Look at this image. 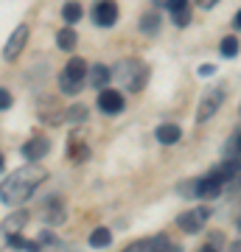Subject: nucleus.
<instances>
[{
  "label": "nucleus",
  "mask_w": 241,
  "mask_h": 252,
  "mask_svg": "<svg viewBox=\"0 0 241 252\" xmlns=\"http://www.w3.org/2000/svg\"><path fill=\"white\" fill-rule=\"evenodd\" d=\"M199 73H202V76H213L216 67H213V64H202V67H199Z\"/></svg>",
  "instance_id": "c756f323"
},
{
  "label": "nucleus",
  "mask_w": 241,
  "mask_h": 252,
  "mask_svg": "<svg viewBox=\"0 0 241 252\" xmlns=\"http://www.w3.org/2000/svg\"><path fill=\"white\" fill-rule=\"evenodd\" d=\"M166 9H169V14H177V11L188 9V0H169V3H166Z\"/></svg>",
  "instance_id": "bb28decb"
},
{
  "label": "nucleus",
  "mask_w": 241,
  "mask_h": 252,
  "mask_svg": "<svg viewBox=\"0 0 241 252\" xmlns=\"http://www.w3.org/2000/svg\"><path fill=\"white\" fill-rule=\"evenodd\" d=\"M222 188H224V182H219L213 174H207V177H202V180H199L197 196H202V199H216L219 193H222Z\"/></svg>",
  "instance_id": "ddd939ff"
},
{
  "label": "nucleus",
  "mask_w": 241,
  "mask_h": 252,
  "mask_svg": "<svg viewBox=\"0 0 241 252\" xmlns=\"http://www.w3.org/2000/svg\"><path fill=\"white\" fill-rule=\"evenodd\" d=\"M197 185H199V180L182 182V185H179V193H182V196H197Z\"/></svg>",
  "instance_id": "a878e982"
},
{
  "label": "nucleus",
  "mask_w": 241,
  "mask_h": 252,
  "mask_svg": "<svg viewBox=\"0 0 241 252\" xmlns=\"http://www.w3.org/2000/svg\"><path fill=\"white\" fill-rule=\"evenodd\" d=\"M76 39H79V36H76V31L68 26V28H62V31L56 34V45L62 48V51H76Z\"/></svg>",
  "instance_id": "aec40b11"
},
{
  "label": "nucleus",
  "mask_w": 241,
  "mask_h": 252,
  "mask_svg": "<svg viewBox=\"0 0 241 252\" xmlns=\"http://www.w3.org/2000/svg\"><path fill=\"white\" fill-rule=\"evenodd\" d=\"M81 14H84V11H81V6L76 3V0H68V3L62 6V17H65V23H68V26H73V23H79V20H81Z\"/></svg>",
  "instance_id": "412c9836"
},
{
  "label": "nucleus",
  "mask_w": 241,
  "mask_h": 252,
  "mask_svg": "<svg viewBox=\"0 0 241 252\" xmlns=\"http://www.w3.org/2000/svg\"><path fill=\"white\" fill-rule=\"evenodd\" d=\"M70 157H76V160H84V157H87V146L76 143V137L70 140Z\"/></svg>",
  "instance_id": "393cba45"
},
{
  "label": "nucleus",
  "mask_w": 241,
  "mask_h": 252,
  "mask_svg": "<svg viewBox=\"0 0 241 252\" xmlns=\"http://www.w3.org/2000/svg\"><path fill=\"white\" fill-rule=\"evenodd\" d=\"M171 20H174L177 28H185L188 23H191V9H182V11H177V14H171Z\"/></svg>",
  "instance_id": "b1692460"
},
{
  "label": "nucleus",
  "mask_w": 241,
  "mask_h": 252,
  "mask_svg": "<svg viewBox=\"0 0 241 252\" xmlns=\"http://www.w3.org/2000/svg\"><path fill=\"white\" fill-rule=\"evenodd\" d=\"M194 3H197L199 9H207V11H210V9L216 6V3H219V0H194Z\"/></svg>",
  "instance_id": "c85d7f7f"
},
{
  "label": "nucleus",
  "mask_w": 241,
  "mask_h": 252,
  "mask_svg": "<svg viewBox=\"0 0 241 252\" xmlns=\"http://www.w3.org/2000/svg\"><path fill=\"white\" fill-rule=\"evenodd\" d=\"M199 252H216V247H213V244H205V247H202Z\"/></svg>",
  "instance_id": "7c9ffc66"
},
{
  "label": "nucleus",
  "mask_w": 241,
  "mask_h": 252,
  "mask_svg": "<svg viewBox=\"0 0 241 252\" xmlns=\"http://www.w3.org/2000/svg\"><path fill=\"white\" fill-rule=\"evenodd\" d=\"M154 135H157V143L174 146V143H179V137H182V129H179L177 124H160Z\"/></svg>",
  "instance_id": "4468645a"
},
{
  "label": "nucleus",
  "mask_w": 241,
  "mask_h": 252,
  "mask_svg": "<svg viewBox=\"0 0 241 252\" xmlns=\"http://www.w3.org/2000/svg\"><path fill=\"white\" fill-rule=\"evenodd\" d=\"M233 252H241V244H236V247H233Z\"/></svg>",
  "instance_id": "473e14b6"
},
{
  "label": "nucleus",
  "mask_w": 241,
  "mask_h": 252,
  "mask_svg": "<svg viewBox=\"0 0 241 252\" xmlns=\"http://www.w3.org/2000/svg\"><path fill=\"white\" fill-rule=\"evenodd\" d=\"M93 23L101 28H112L118 23V3L115 0H99L93 9Z\"/></svg>",
  "instance_id": "6e6552de"
},
{
  "label": "nucleus",
  "mask_w": 241,
  "mask_h": 252,
  "mask_svg": "<svg viewBox=\"0 0 241 252\" xmlns=\"http://www.w3.org/2000/svg\"><path fill=\"white\" fill-rule=\"evenodd\" d=\"M207 219H210V210H207V207H194V210L179 213L177 227L182 230V233H188V235H197V233H202V227H205Z\"/></svg>",
  "instance_id": "39448f33"
},
{
  "label": "nucleus",
  "mask_w": 241,
  "mask_h": 252,
  "mask_svg": "<svg viewBox=\"0 0 241 252\" xmlns=\"http://www.w3.org/2000/svg\"><path fill=\"white\" fill-rule=\"evenodd\" d=\"M109 244H112V233H109L107 227H96V230L90 233V247H93V250H104Z\"/></svg>",
  "instance_id": "a211bd4d"
},
{
  "label": "nucleus",
  "mask_w": 241,
  "mask_h": 252,
  "mask_svg": "<svg viewBox=\"0 0 241 252\" xmlns=\"http://www.w3.org/2000/svg\"><path fill=\"white\" fill-rule=\"evenodd\" d=\"M236 28L241 31V9H239V14H236Z\"/></svg>",
  "instance_id": "2f4dec72"
},
{
  "label": "nucleus",
  "mask_w": 241,
  "mask_h": 252,
  "mask_svg": "<svg viewBox=\"0 0 241 252\" xmlns=\"http://www.w3.org/2000/svg\"><path fill=\"white\" fill-rule=\"evenodd\" d=\"M42 219H45V224H62L65 219H68V213H65V202L59 196H51L48 202L42 205Z\"/></svg>",
  "instance_id": "9b49d317"
},
{
  "label": "nucleus",
  "mask_w": 241,
  "mask_h": 252,
  "mask_svg": "<svg viewBox=\"0 0 241 252\" xmlns=\"http://www.w3.org/2000/svg\"><path fill=\"white\" fill-rule=\"evenodd\" d=\"M219 51H222V56L224 59H233V56H239V51H241V42L236 39V36H224L222 39V45H219Z\"/></svg>",
  "instance_id": "4be33fe9"
},
{
  "label": "nucleus",
  "mask_w": 241,
  "mask_h": 252,
  "mask_svg": "<svg viewBox=\"0 0 241 252\" xmlns=\"http://www.w3.org/2000/svg\"><path fill=\"white\" fill-rule=\"evenodd\" d=\"M236 227H239V233H241V216H239V221H236Z\"/></svg>",
  "instance_id": "f704fd0d"
},
{
  "label": "nucleus",
  "mask_w": 241,
  "mask_h": 252,
  "mask_svg": "<svg viewBox=\"0 0 241 252\" xmlns=\"http://www.w3.org/2000/svg\"><path fill=\"white\" fill-rule=\"evenodd\" d=\"M222 101H224V87H210V90L202 95V101H199V107H197V124H207V121L219 112Z\"/></svg>",
  "instance_id": "20e7f679"
},
{
  "label": "nucleus",
  "mask_w": 241,
  "mask_h": 252,
  "mask_svg": "<svg viewBox=\"0 0 241 252\" xmlns=\"http://www.w3.org/2000/svg\"><path fill=\"white\" fill-rule=\"evenodd\" d=\"M109 79H112V70H109L107 64H93V67H90V84H93V87H101V90H104V87H107L109 84Z\"/></svg>",
  "instance_id": "f3484780"
},
{
  "label": "nucleus",
  "mask_w": 241,
  "mask_h": 252,
  "mask_svg": "<svg viewBox=\"0 0 241 252\" xmlns=\"http://www.w3.org/2000/svg\"><path fill=\"white\" fill-rule=\"evenodd\" d=\"M140 31L149 34V36L157 34V31H160V14H157V11H146L140 17Z\"/></svg>",
  "instance_id": "6ab92c4d"
},
{
  "label": "nucleus",
  "mask_w": 241,
  "mask_h": 252,
  "mask_svg": "<svg viewBox=\"0 0 241 252\" xmlns=\"http://www.w3.org/2000/svg\"><path fill=\"white\" fill-rule=\"evenodd\" d=\"M11 104H14V98H11V93L0 87V109H9Z\"/></svg>",
  "instance_id": "cd10ccee"
},
{
  "label": "nucleus",
  "mask_w": 241,
  "mask_h": 252,
  "mask_svg": "<svg viewBox=\"0 0 241 252\" xmlns=\"http://www.w3.org/2000/svg\"><path fill=\"white\" fill-rule=\"evenodd\" d=\"M26 221H28V213H26V210H11L9 216L0 221V252L9 247V235L20 233V230L26 227Z\"/></svg>",
  "instance_id": "423d86ee"
},
{
  "label": "nucleus",
  "mask_w": 241,
  "mask_h": 252,
  "mask_svg": "<svg viewBox=\"0 0 241 252\" xmlns=\"http://www.w3.org/2000/svg\"><path fill=\"white\" fill-rule=\"evenodd\" d=\"M239 171H241V162H239V160H224L222 165H216V168H213L210 174H213V177H216L219 182H224V185H227V182H230Z\"/></svg>",
  "instance_id": "dca6fc26"
},
{
  "label": "nucleus",
  "mask_w": 241,
  "mask_h": 252,
  "mask_svg": "<svg viewBox=\"0 0 241 252\" xmlns=\"http://www.w3.org/2000/svg\"><path fill=\"white\" fill-rule=\"evenodd\" d=\"M45 180H48V171L42 165H23V168L11 171L6 180L0 182V202L9 207H20L23 202L31 199V193Z\"/></svg>",
  "instance_id": "f257e3e1"
},
{
  "label": "nucleus",
  "mask_w": 241,
  "mask_h": 252,
  "mask_svg": "<svg viewBox=\"0 0 241 252\" xmlns=\"http://www.w3.org/2000/svg\"><path fill=\"white\" fill-rule=\"evenodd\" d=\"M84 76H87V62L79 59V56H73L70 62L65 64L62 76H59V90L65 95H76L81 90V84H84Z\"/></svg>",
  "instance_id": "7ed1b4c3"
},
{
  "label": "nucleus",
  "mask_w": 241,
  "mask_h": 252,
  "mask_svg": "<svg viewBox=\"0 0 241 252\" xmlns=\"http://www.w3.org/2000/svg\"><path fill=\"white\" fill-rule=\"evenodd\" d=\"M143 252H182L177 244H171L166 235H152L149 241H143Z\"/></svg>",
  "instance_id": "2eb2a0df"
},
{
  "label": "nucleus",
  "mask_w": 241,
  "mask_h": 252,
  "mask_svg": "<svg viewBox=\"0 0 241 252\" xmlns=\"http://www.w3.org/2000/svg\"><path fill=\"white\" fill-rule=\"evenodd\" d=\"M26 42H28V26H26V23H20V26L11 31L9 42L3 45V59H6V62H14V59L23 54Z\"/></svg>",
  "instance_id": "0eeeda50"
},
{
  "label": "nucleus",
  "mask_w": 241,
  "mask_h": 252,
  "mask_svg": "<svg viewBox=\"0 0 241 252\" xmlns=\"http://www.w3.org/2000/svg\"><path fill=\"white\" fill-rule=\"evenodd\" d=\"M0 171H3V152H0Z\"/></svg>",
  "instance_id": "72a5a7b5"
},
{
  "label": "nucleus",
  "mask_w": 241,
  "mask_h": 252,
  "mask_svg": "<svg viewBox=\"0 0 241 252\" xmlns=\"http://www.w3.org/2000/svg\"><path fill=\"white\" fill-rule=\"evenodd\" d=\"M112 79L121 81V87L129 93H140L149 81V67L140 62V59H121L115 64V76Z\"/></svg>",
  "instance_id": "f03ea898"
},
{
  "label": "nucleus",
  "mask_w": 241,
  "mask_h": 252,
  "mask_svg": "<svg viewBox=\"0 0 241 252\" xmlns=\"http://www.w3.org/2000/svg\"><path fill=\"white\" fill-rule=\"evenodd\" d=\"M236 140H239V146H241V135H239V137H236Z\"/></svg>",
  "instance_id": "c9c22d12"
},
{
  "label": "nucleus",
  "mask_w": 241,
  "mask_h": 252,
  "mask_svg": "<svg viewBox=\"0 0 241 252\" xmlns=\"http://www.w3.org/2000/svg\"><path fill=\"white\" fill-rule=\"evenodd\" d=\"M65 121H70V124H84V121H87V107H84V104L68 107L65 109Z\"/></svg>",
  "instance_id": "5701e85b"
},
{
  "label": "nucleus",
  "mask_w": 241,
  "mask_h": 252,
  "mask_svg": "<svg viewBox=\"0 0 241 252\" xmlns=\"http://www.w3.org/2000/svg\"><path fill=\"white\" fill-rule=\"evenodd\" d=\"M36 112H39V121H45V124H51V126H59L65 121V109L56 104L54 98H39V107H36Z\"/></svg>",
  "instance_id": "1a4fd4ad"
},
{
  "label": "nucleus",
  "mask_w": 241,
  "mask_h": 252,
  "mask_svg": "<svg viewBox=\"0 0 241 252\" xmlns=\"http://www.w3.org/2000/svg\"><path fill=\"white\" fill-rule=\"evenodd\" d=\"M48 152H51V140L42 137V135H34L31 140H26V146H23V157H26L28 162H39Z\"/></svg>",
  "instance_id": "9d476101"
},
{
  "label": "nucleus",
  "mask_w": 241,
  "mask_h": 252,
  "mask_svg": "<svg viewBox=\"0 0 241 252\" xmlns=\"http://www.w3.org/2000/svg\"><path fill=\"white\" fill-rule=\"evenodd\" d=\"M99 109H101V112H107V115H118V112L124 109V98H121V93L104 87V90L99 93Z\"/></svg>",
  "instance_id": "f8f14e48"
}]
</instances>
